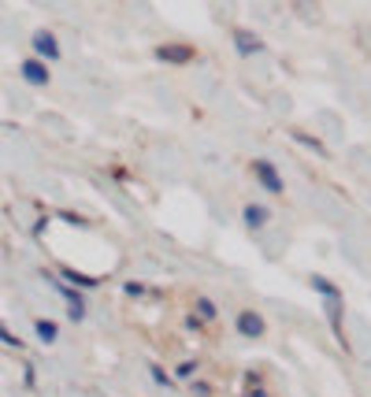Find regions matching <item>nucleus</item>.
<instances>
[{
    "label": "nucleus",
    "instance_id": "1",
    "mask_svg": "<svg viewBox=\"0 0 371 397\" xmlns=\"http://www.w3.org/2000/svg\"><path fill=\"white\" fill-rule=\"evenodd\" d=\"M253 171H256V178L264 182V189L267 193H282L286 186H282V178H279V171H275V164H271V160H256L253 164Z\"/></svg>",
    "mask_w": 371,
    "mask_h": 397
},
{
    "label": "nucleus",
    "instance_id": "2",
    "mask_svg": "<svg viewBox=\"0 0 371 397\" xmlns=\"http://www.w3.org/2000/svg\"><path fill=\"white\" fill-rule=\"evenodd\" d=\"M238 330H242L245 338H260L264 335V319H260L256 312H242L238 316Z\"/></svg>",
    "mask_w": 371,
    "mask_h": 397
},
{
    "label": "nucleus",
    "instance_id": "3",
    "mask_svg": "<svg viewBox=\"0 0 371 397\" xmlns=\"http://www.w3.org/2000/svg\"><path fill=\"white\" fill-rule=\"evenodd\" d=\"M34 49L41 52V56H49V60L60 56V45H56V37H52L49 30H38V34H34Z\"/></svg>",
    "mask_w": 371,
    "mask_h": 397
},
{
    "label": "nucleus",
    "instance_id": "4",
    "mask_svg": "<svg viewBox=\"0 0 371 397\" xmlns=\"http://www.w3.org/2000/svg\"><path fill=\"white\" fill-rule=\"evenodd\" d=\"M23 78L30 85H45L49 82V67H45V63H38V60H26L23 63Z\"/></svg>",
    "mask_w": 371,
    "mask_h": 397
},
{
    "label": "nucleus",
    "instance_id": "5",
    "mask_svg": "<svg viewBox=\"0 0 371 397\" xmlns=\"http://www.w3.org/2000/svg\"><path fill=\"white\" fill-rule=\"evenodd\" d=\"M156 56L160 60H190L193 49H186V45H163V49H156Z\"/></svg>",
    "mask_w": 371,
    "mask_h": 397
},
{
    "label": "nucleus",
    "instance_id": "6",
    "mask_svg": "<svg viewBox=\"0 0 371 397\" xmlns=\"http://www.w3.org/2000/svg\"><path fill=\"white\" fill-rule=\"evenodd\" d=\"M238 52L242 56H249V52H260V41L253 34H245V30H238Z\"/></svg>",
    "mask_w": 371,
    "mask_h": 397
},
{
    "label": "nucleus",
    "instance_id": "7",
    "mask_svg": "<svg viewBox=\"0 0 371 397\" xmlns=\"http://www.w3.org/2000/svg\"><path fill=\"white\" fill-rule=\"evenodd\" d=\"M245 223H249V227H264V223H267V208L249 205V208H245Z\"/></svg>",
    "mask_w": 371,
    "mask_h": 397
},
{
    "label": "nucleus",
    "instance_id": "8",
    "mask_svg": "<svg viewBox=\"0 0 371 397\" xmlns=\"http://www.w3.org/2000/svg\"><path fill=\"white\" fill-rule=\"evenodd\" d=\"M38 335H41V341H52V338H56V323L41 319V323H38Z\"/></svg>",
    "mask_w": 371,
    "mask_h": 397
},
{
    "label": "nucleus",
    "instance_id": "9",
    "mask_svg": "<svg viewBox=\"0 0 371 397\" xmlns=\"http://www.w3.org/2000/svg\"><path fill=\"white\" fill-rule=\"evenodd\" d=\"M0 341H8V346H19V338L12 335V330H4V327H0Z\"/></svg>",
    "mask_w": 371,
    "mask_h": 397
}]
</instances>
